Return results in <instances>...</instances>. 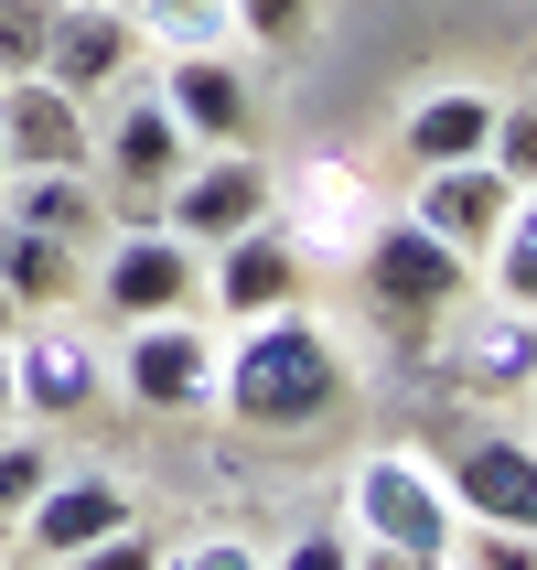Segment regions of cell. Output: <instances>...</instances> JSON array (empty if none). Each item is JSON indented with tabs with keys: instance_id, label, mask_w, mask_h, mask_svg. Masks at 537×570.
I'll return each instance as SVG.
<instances>
[{
	"instance_id": "obj_13",
	"label": "cell",
	"mask_w": 537,
	"mask_h": 570,
	"mask_svg": "<svg viewBox=\"0 0 537 570\" xmlns=\"http://www.w3.org/2000/svg\"><path fill=\"white\" fill-rule=\"evenodd\" d=\"M451 517H474V528H537V452L527 431H484V442L451 452V474H441Z\"/></svg>"
},
{
	"instance_id": "obj_5",
	"label": "cell",
	"mask_w": 537,
	"mask_h": 570,
	"mask_svg": "<svg viewBox=\"0 0 537 570\" xmlns=\"http://www.w3.org/2000/svg\"><path fill=\"white\" fill-rule=\"evenodd\" d=\"M269 194H280V173H269L248 140H237V151H193L183 173H172V194H161V226H172L183 248H216V237L269 216Z\"/></svg>"
},
{
	"instance_id": "obj_26",
	"label": "cell",
	"mask_w": 537,
	"mask_h": 570,
	"mask_svg": "<svg viewBox=\"0 0 537 570\" xmlns=\"http://www.w3.org/2000/svg\"><path fill=\"white\" fill-rule=\"evenodd\" d=\"M43 474H54V452L32 442V431H0V528H11V517L43 495Z\"/></svg>"
},
{
	"instance_id": "obj_7",
	"label": "cell",
	"mask_w": 537,
	"mask_h": 570,
	"mask_svg": "<svg viewBox=\"0 0 537 570\" xmlns=\"http://www.w3.org/2000/svg\"><path fill=\"white\" fill-rule=\"evenodd\" d=\"M119 387H129V410H151V420H193V410H216V334H205V323H183V313L129 323Z\"/></svg>"
},
{
	"instance_id": "obj_32",
	"label": "cell",
	"mask_w": 537,
	"mask_h": 570,
	"mask_svg": "<svg viewBox=\"0 0 537 570\" xmlns=\"http://www.w3.org/2000/svg\"><path fill=\"white\" fill-rule=\"evenodd\" d=\"M22 323H32V313H22V302H11V291H0V345H11V334H22Z\"/></svg>"
},
{
	"instance_id": "obj_23",
	"label": "cell",
	"mask_w": 537,
	"mask_h": 570,
	"mask_svg": "<svg viewBox=\"0 0 537 570\" xmlns=\"http://www.w3.org/2000/svg\"><path fill=\"white\" fill-rule=\"evenodd\" d=\"M441 560L451 570H537V539H527V528H474V517H463Z\"/></svg>"
},
{
	"instance_id": "obj_14",
	"label": "cell",
	"mask_w": 537,
	"mask_h": 570,
	"mask_svg": "<svg viewBox=\"0 0 537 570\" xmlns=\"http://www.w3.org/2000/svg\"><path fill=\"white\" fill-rule=\"evenodd\" d=\"M11 410L22 420H76V410H97V387H108V366H97V345L87 334H11Z\"/></svg>"
},
{
	"instance_id": "obj_22",
	"label": "cell",
	"mask_w": 537,
	"mask_h": 570,
	"mask_svg": "<svg viewBox=\"0 0 537 570\" xmlns=\"http://www.w3.org/2000/svg\"><path fill=\"white\" fill-rule=\"evenodd\" d=\"M484 269H495V302H516V313H537V216L527 205H516L506 226H495V237H484Z\"/></svg>"
},
{
	"instance_id": "obj_12",
	"label": "cell",
	"mask_w": 537,
	"mask_h": 570,
	"mask_svg": "<svg viewBox=\"0 0 537 570\" xmlns=\"http://www.w3.org/2000/svg\"><path fill=\"white\" fill-rule=\"evenodd\" d=\"M140 517V495H129V474H108V463H87V474H43V495H32L11 528H22L43 560H64V549H87V539H108V528H129Z\"/></svg>"
},
{
	"instance_id": "obj_1",
	"label": "cell",
	"mask_w": 537,
	"mask_h": 570,
	"mask_svg": "<svg viewBox=\"0 0 537 570\" xmlns=\"http://www.w3.org/2000/svg\"><path fill=\"white\" fill-rule=\"evenodd\" d=\"M345 399H355L345 345H334L312 313H290V302H280V313H248V334L216 345V410L237 420V431L290 442V431H322Z\"/></svg>"
},
{
	"instance_id": "obj_30",
	"label": "cell",
	"mask_w": 537,
	"mask_h": 570,
	"mask_svg": "<svg viewBox=\"0 0 537 570\" xmlns=\"http://www.w3.org/2000/svg\"><path fill=\"white\" fill-rule=\"evenodd\" d=\"M269 570H355V539H334V528H301V539H290Z\"/></svg>"
},
{
	"instance_id": "obj_8",
	"label": "cell",
	"mask_w": 537,
	"mask_h": 570,
	"mask_svg": "<svg viewBox=\"0 0 537 570\" xmlns=\"http://www.w3.org/2000/svg\"><path fill=\"white\" fill-rule=\"evenodd\" d=\"M0 161L11 173H97L87 97H64L54 76H0Z\"/></svg>"
},
{
	"instance_id": "obj_34",
	"label": "cell",
	"mask_w": 537,
	"mask_h": 570,
	"mask_svg": "<svg viewBox=\"0 0 537 570\" xmlns=\"http://www.w3.org/2000/svg\"><path fill=\"white\" fill-rule=\"evenodd\" d=\"M0 184H11V161H0Z\"/></svg>"
},
{
	"instance_id": "obj_25",
	"label": "cell",
	"mask_w": 537,
	"mask_h": 570,
	"mask_svg": "<svg viewBox=\"0 0 537 570\" xmlns=\"http://www.w3.org/2000/svg\"><path fill=\"white\" fill-rule=\"evenodd\" d=\"M43 32L54 0H0V76H43Z\"/></svg>"
},
{
	"instance_id": "obj_21",
	"label": "cell",
	"mask_w": 537,
	"mask_h": 570,
	"mask_svg": "<svg viewBox=\"0 0 537 570\" xmlns=\"http://www.w3.org/2000/svg\"><path fill=\"white\" fill-rule=\"evenodd\" d=\"M129 32L151 43V55H216V43H237V11L226 0H119Z\"/></svg>"
},
{
	"instance_id": "obj_4",
	"label": "cell",
	"mask_w": 537,
	"mask_h": 570,
	"mask_svg": "<svg viewBox=\"0 0 537 570\" xmlns=\"http://www.w3.org/2000/svg\"><path fill=\"white\" fill-rule=\"evenodd\" d=\"M97 302L119 323L193 313V302H205V248H183L172 226H119V237L97 248Z\"/></svg>"
},
{
	"instance_id": "obj_10",
	"label": "cell",
	"mask_w": 537,
	"mask_h": 570,
	"mask_svg": "<svg viewBox=\"0 0 537 570\" xmlns=\"http://www.w3.org/2000/svg\"><path fill=\"white\" fill-rule=\"evenodd\" d=\"M161 108L183 119L193 151H237V140H258V87H248V65L226 55H172L161 65Z\"/></svg>"
},
{
	"instance_id": "obj_33",
	"label": "cell",
	"mask_w": 537,
	"mask_h": 570,
	"mask_svg": "<svg viewBox=\"0 0 537 570\" xmlns=\"http://www.w3.org/2000/svg\"><path fill=\"white\" fill-rule=\"evenodd\" d=\"M0 420H11V355H0Z\"/></svg>"
},
{
	"instance_id": "obj_6",
	"label": "cell",
	"mask_w": 537,
	"mask_h": 570,
	"mask_svg": "<svg viewBox=\"0 0 537 570\" xmlns=\"http://www.w3.org/2000/svg\"><path fill=\"white\" fill-rule=\"evenodd\" d=\"M355 528L377 549H451V495H441V463H419V452H366L355 463Z\"/></svg>"
},
{
	"instance_id": "obj_20",
	"label": "cell",
	"mask_w": 537,
	"mask_h": 570,
	"mask_svg": "<svg viewBox=\"0 0 537 570\" xmlns=\"http://www.w3.org/2000/svg\"><path fill=\"white\" fill-rule=\"evenodd\" d=\"M76 281H87V258H76V248H54V237L22 226V216H0V291H11L22 313H54Z\"/></svg>"
},
{
	"instance_id": "obj_15",
	"label": "cell",
	"mask_w": 537,
	"mask_h": 570,
	"mask_svg": "<svg viewBox=\"0 0 537 570\" xmlns=\"http://www.w3.org/2000/svg\"><path fill=\"white\" fill-rule=\"evenodd\" d=\"M516 205H527V194H516L506 173H495V161H441V173H419V205H409V216L430 226V237H451V248L474 258L484 237H495V226L516 216Z\"/></svg>"
},
{
	"instance_id": "obj_11",
	"label": "cell",
	"mask_w": 537,
	"mask_h": 570,
	"mask_svg": "<svg viewBox=\"0 0 537 570\" xmlns=\"http://www.w3.org/2000/svg\"><path fill=\"white\" fill-rule=\"evenodd\" d=\"M129 65H140V32H129L119 0H54L43 76H54L64 97H108V87H129Z\"/></svg>"
},
{
	"instance_id": "obj_9",
	"label": "cell",
	"mask_w": 537,
	"mask_h": 570,
	"mask_svg": "<svg viewBox=\"0 0 537 570\" xmlns=\"http://www.w3.org/2000/svg\"><path fill=\"white\" fill-rule=\"evenodd\" d=\"M301 281H312V248L290 237L280 216L237 226V237H216V258H205V291H216V313H280V302H301Z\"/></svg>"
},
{
	"instance_id": "obj_19",
	"label": "cell",
	"mask_w": 537,
	"mask_h": 570,
	"mask_svg": "<svg viewBox=\"0 0 537 570\" xmlns=\"http://www.w3.org/2000/svg\"><path fill=\"white\" fill-rule=\"evenodd\" d=\"M484 129H495V97L484 87H430V97H409V161L419 173H441V161H484Z\"/></svg>"
},
{
	"instance_id": "obj_29",
	"label": "cell",
	"mask_w": 537,
	"mask_h": 570,
	"mask_svg": "<svg viewBox=\"0 0 537 570\" xmlns=\"http://www.w3.org/2000/svg\"><path fill=\"white\" fill-rule=\"evenodd\" d=\"M161 570H269V560H258L237 528H205L193 549H161Z\"/></svg>"
},
{
	"instance_id": "obj_18",
	"label": "cell",
	"mask_w": 537,
	"mask_h": 570,
	"mask_svg": "<svg viewBox=\"0 0 537 570\" xmlns=\"http://www.w3.org/2000/svg\"><path fill=\"white\" fill-rule=\"evenodd\" d=\"M441 334H451V377L463 387H484V399H495V387H527V313H516V302H495V313H463V302H451L441 313Z\"/></svg>"
},
{
	"instance_id": "obj_3",
	"label": "cell",
	"mask_w": 537,
	"mask_h": 570,
	"mask_svg": "<svg viewBox=\"0 0 537 570\" xmlns=\"http://www.w3.org/2000/svg\"><path fill=\"white\" fill-rule=\"evenodd\" d=\"M193 161L183 119L161 108V87H119V119L97 129V173L119 184L129 226H161V194H172V173Z\"/></svg>"
},
{
	"instance_id": "obj_17",
	"label": "cell",
	"mask_w": 537,
	"mask_h": 570,
	"mask_svg": "<svg viewBox=\"0 0 537 570\" xmlns=\"http://www.w3.org/2000/svg\"><path fill=\"white\" fill-rule=\"evenodd\" d=\"M0 216H22V226H43L54 248H76V258H97L119 226H108V194H97V173H11L0 184Z\"/></svg>"
},
{
	"instance_id": "obj_2",
	"label": "cell",
	"mask_w": 537,
	"mask_h": 570,
	"mask_svg": "<svg viewBox=\"0 0 537 570\" xmlns=\"http://www.w3.org/2000/svg\"><path fill=\"white\" fill-rule=\"evenodd\" d=\"M366 291H377L387 323H441L474 291V258L451 237H430L419 216H398V226H366Z\"/></svg>"
},
{
	"instance_id": "obj_24",
	"label": "cell",
	"mask_w": 537,
	"mask_h": 570,
	"mask_svg": "<svg viewBox=\"0 0 537 570\" xmlns=\"http://www.w3.org/2000/svg\"><path fill=\"white\" fill-rule=\"evenodd\" d=\"M54 570H161V528H151V517H129V528H108V539L64 549Z\"/></svg>"
},
{
	"instance_id": "obj_27",
	"label": "cell",
	"mask_w": 537,
	"mask_h": 570,
	"mask_svg": "<svg viewBox=\"0 0 537 570\" xmlns=\"http://www.w3.org/2000/svg\"><path fill=\"white\" fill-rule=\"evenodd\" d=\"M484 161H495L516 194L537 184V119H527V108H495V129H484Z\"/></svg>"
},
{
	"instance_id": "obj_16",
	"label": "cell",
	"mask_w": 537,
	"mask_h": 570,
	"mask_svg": "<svg viewBox=\"0 0 537 570\" xmlns=\"http://www.w3.org/2000/svg\"><path fill=\"white\" fill-rule=\"evenodd\" d=\"M269 216L301 237V248H366V184H355V161H301L280 194H269Z\"/></svg>"
},
{
	"instance_id": "obj_31",
	"label": "cell",
	"mask_w": 537,
	"mask_h": 570,
	"mask_svg": "<svg viewBox=\"0 0 537 570\" xmlns=\"http://www.w3.org/2000/svg\"><path fill=\"white\" fill-rule=\"evenodd\" d=\"M355 570H451V560H441V549H377V539H366Z\"/></svg>"
},
{
	"instance_id": "obj_28",
	"label": "cell",
	"mask_w": 537,
	"mask_h": 570,
	"mask_svg": "<svg viewBox=\"0 0 537 570\" xmlns=\"http://www.w3.org/2000/svg\"><path fill=\"white\" fill-rule=\"evenodd\" d=\"M226 11H237L248 43H301L312 32V0H226Z\"/></svg>"
}]
</instances>
